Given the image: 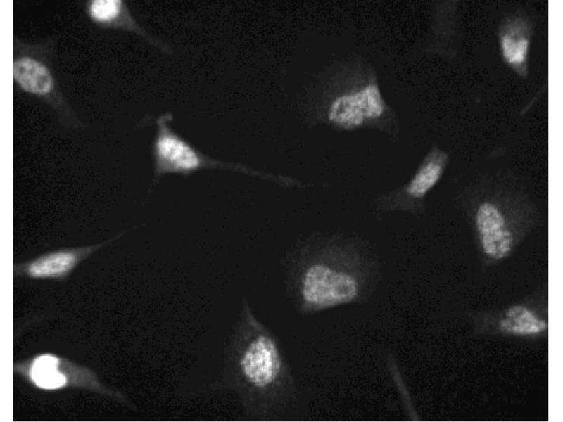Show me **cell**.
Here are the masks:
<instances>
[{
	"instance_id": "obj_1",
	"label": "cell",
	"mask_w": 563,
	"mask_h": 422,
	"mask_svg": "<svg viewBox=\"0 0 563 422\" xmlns=\"http://www.w3.org/2000/svg\"><path fill=\"white\" fill-rule=\"evenodd\" d=\"M386 110L379 84L368 82L336 95L330 101L326 116L327 121L337 127L353 129L367 122L381 120Z\"/></svg>"
},
{
	"instance_id": "obj_2",
	"label": "cell",
	"mask_w": 563,
	"mask_h": 422,
	"mask_svg": "<svg viewBox=\"0 0 563 422\" xmlns=\"http://www.w3.org/2000/svg\"><path fill=\"white\" fill-rule=\"evenodd\" d=\"M15 370L33 385L44 390L54 391L68 386L103 390L89 369L52 354L37 355L17 364Z\"/></svg>"
},
{
	"instance_id": "obj_3",
	"label": "cell",
	"mask_w": 563,
	"mask_h": 422,
	"mask_svg": "<svg viewBox=\"0 0 563 422\" xmlns=\"http://www.w3.org/2000/svg\"><path fill=\"white\" fill-rule=\"evenodd\" d=\"M170 113L156 120L157 134L153 144L155 173L186 174L196 171L208 164L209 160L182 137L171 126Z\"/></svg>"
},
{
	"instance_id": "obj_4",
	"label": "cell",
	"mask_w": 563,
	"mask_h": 422,
	"mask_svg": "<svg viewBox=\"0 0 563 422\" xmlns=\"http://www.w3.org/2000/svg\"><path fill=\"white\" fill-rule=\"evenodd\" d=\"M121 235L94 245L50 251L15 266L14 273L37 279H65L82 260Z\"/></svg>"
},
{
	"instance_id": "obj_5",
	"label": "cell",
	"mask_w": 563,
	"mask_h": 422,
	"mask_svg": "<svg viewBox=\"0 0 563 422\" xmlns=\"http://www.w3.org/2000/svg\"><path fill=\"white\" fill-rule=\"evenodd\" d=\"M302 293L310 303L329 306L353 299L357 294V283L348 274L316 264L307 271Z\"/></svg>"
},
{
	"instance_id": "obj_6",
	"label": "cell",
	"mask_w": 563,
	"mask_h": 422,
	"mask_svg": "<svg viewBox=\"0 0 563 422\" xmlns=\"http://www.w3.org/2000/svg\"><path fill=\"white\" fill-rule=\"evenodd\" d=\"M533 24L523 14H513L502 20L498 29V43L504 63L517 75H528V59Z\"/></svg>"
},
{
	"instance_id": "obj_7",
	"label": "cell",
	"mask_w": 563,
	"mask_h": 422,
	"mask_svg": "<svg viewBox=\"0 0 563 422\" xmlns=\"http://www.w3.org/2000/svg\"><path fill=\"white\" fill-rule=\"evenodd\" d=\"M475 221L484 254L494 260L507 257L512 250L513 235L499 207L491 202L482 203Z\"/></svg>"
},
{
	"instance_id": "obj_8",
	"label": "cell",
	"mask_w": 563,
	"mask_h": 422,
	"mask_svg": "<svg viewBox=\"0 0 563 422\" xmlns=\"http://www.w3.org/2000/svg\"><path fill=\"white\" fill-rule=\"evenodd\" d=\"M241 367L251 383L259 388L270 384L280 370V359L274 342L261 335L251 342L241 359Z\"/></svg>"
},
{
	"instance_id": "obj_9",
	"label": "cell",
	"mask_w": 563,
	"mask_h": 422,
	"mask_svg": "<svg viewBox=\"0 0 563 422\" xmlns=\"http://www.w3.org/2000/svg\"><path fill=\"white\" fill-rule=\"evenodd\" d=\"M448 161L446 152L434 147L409 184L407 192L415 198L425 196L441 179Z\"/></svg>"
},
{
	"instance_id": "obj_10",
	"label": "cell",
	"mask_w": 563,
	"mask_h": 422,
	"mask_svg": "<svg viewBox=\"0 0 563 422\" xmlns=\"http://www.w3.org/2000/svg\"><path fill=\"white\" fill-rule=\"evenodd\" d=\"M13 76L15 81L25 90L43 94L52 87V79L48 70L39 62L23 58L14 63Z\"/></svg>"
},
{
	"instance_id": "obj_11",
	"label": "cell",
	"mask_w": 563,
	"mask_h": 422,
	"mask_svg": "<svg viewBox=\"0 0 563 422\" xmlns=\"http://www.w3.org/2000/svg\"><path fill=\"white\" fill-rule=\"evenodd\" d=\"M500 326L502 331L515 335L538 334L546 328L544 321L523 306H515L508 309Z\"/></svg>"
},
{
	"instance_id": "obj_12",
	"label": "cell",
	"mask_w": 563,
	"mask_h": 422,
	"mask_svg": "<svg viewBox=\"0 0 563 422\" xmlns=\"http://www.w3.org/2000/svg\"><path fill=\"white\" fill-rule=\"evenodd\" d=\"M120 1L96 0L90 7L91 15L99 21H108L118 16L120 9Z\"/></svg>"
}]
</instances>
